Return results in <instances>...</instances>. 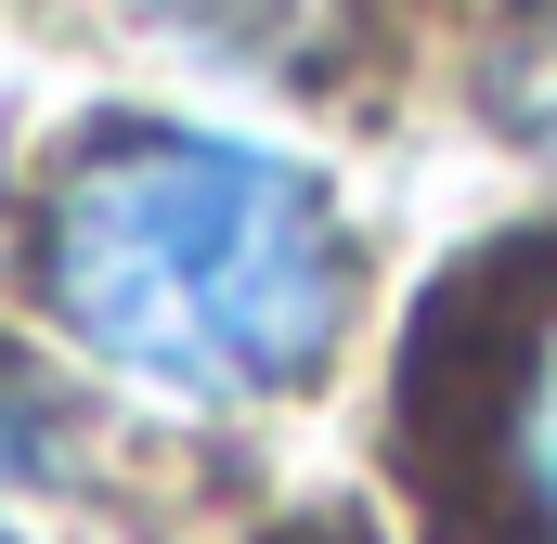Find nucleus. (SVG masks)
<instances>
[{"instance_id":"nucleus-1","label":"nucleus","mask_w":557,"mask_h":544,"mask_svg":"<svg viewBox=\"0 0 557 544\" xmlns=\"http://www.w3.org/2000/svg\"><path fill=\"white\" fill-rule=\"evenodd\" d=\"M52 324L156 403H260L324 363L350 247L311 169L221 131L91 143L39 221Z\"/></svg>"},{"instance_id":"nucleus-2","label":"nucleus","mask_w":557,"mask_h":544,"mask_svg":"<svg viewBox=\"0 0 557 544\" xmlns=\"http://www.w3.org/2000/svg\"><path fill=\"white\" fill-rule=\"evenodd\" d=\"M493 104H506V131L532 143V156H557V13H532L493 52Z\"/></svg>"},{"instance_id":"nucleus-4","label":"nucleus","mask_w":557,"mask_h":544,"mask_svg":"<svg viewBox=\"0 0 557 544\" xmlns=\"http://www.w3.org/2000/svg\"><path fill=\"white\" fill-rule=\"evenodd\" d=\"M39 467H52V415L0 376V493H13V480H39Z\"/></svg>"},{"instance_id":"nucleus-3","label":"nucleus","mask_w":557,"mask_h":544,"mask_svg":"<svg viewBox=\"0 0 557 544\" xmlns=\"http://www.w3.org/2000/svg\"><path fill=\"white\" fill-rule=\"evenodd\" d=\"M519 480H532V506H545V532H557V324H545V350H532V376H519Z\"/></svg>"}]
</instances>
